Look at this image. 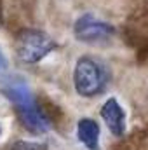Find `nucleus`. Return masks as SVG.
Returning <instances> with one entry per match:
<instances>
[{"instance_id":"f03ea898","label":"nucleus","mask_w":148,"mask_h":150,"mask_svg":"<svg viewBox=\"0 0 148 150\" xmlns=\"http://www.w3.org/2000/svg\"><path fill=\"white\" fill-rule=\"evenodd\" d=\"M72 80H73L75 93L78 96L94 98L105 93L110 82V74L101 59L94 56H80L75 61Z\"/></svg>"},{"instance_id":"0eeeda50","label":"nucleus","mask_w":148,"mask_h":150,"mask_svg":"<svg viewBox=\"0 0 148 150\" xmlns=\"http://www.w3.org/2000/svg\"><path fill=\"white\" fill-rule=\"evenodd\" d=\"M9 150H47V143H44V142L19 140V142H14Z\"/></svg>"},{"instance_id":"20e7f679","label":"nucleus","mask_w":148,"mask_h":150,"mask_svg":"<svg viewBox=\"0 0 148 150\" xmlns=\"http://www.w3.org/2000/svg\"><path fill=\"white\" fill-rule=\"evenodd\" d=\"M115 35V26L92 12H84L73 23V37L82 44H105Z\"/></svg>"},{"instance_id":"f257e3e1","label":"nucleus","mask_w":148,"mask_h":150,"mask_svg":"<svg viewBox=\"0 0 148 150\" xmlns=\"http://www.w3.org/2000/svg\"><path fill=\"white\" fill-rule=\"evenodd\" d=\"M4 96L12 103L19 122L32 133L44 134L51 127V119L40 107L32 93V89L23 80H11L2 86Z\"/></svg>"},{"instance_id":"39448f33","label":"nucleus","mask_w":148,"mask_h":150,"mask_svg":"<svg viewBox=\"0 0 148 150\" xmlns=\"http://www.w3.org/2000/svg\"><path fill=\"white\" fill-rule=\"evenodd\" d=\"M99 115L103 119V122L106 124V129L110 131L115 138H122L127 131V115L124 107L120 105V101L117 98H108L101 108H99Z\"/></svg>"},{"instance_id":"6e6552de","label":"nucleus","mask_w":148,"mask_h":150,"mask_svg":"<svg viewBox=\"0 0 148 150\" xmlns=\"http://www.w3.org/2000/svg\"><path fill=\"white\" fill-rule=\"evenodd\" d=\"M4 68H5V56H4V52L0 49V70H4Z\"/></svg>"},{"instance_id":"7ed1b4c3","label":"nucleus","mask_w":148,"mask_h":150,"mask_svg":"<svg viewBox=\"0 0 148 150\" xmlns=\"http://www.w3.org/2000/svg\"><path fill=\"white\" fill-rule=\"evenodd\" d=\"M56 49H58V42L45 32L37 30V28H25L18 32V35L14 38V51L19 61L26 65L40 63Z\"/></svg>"},{"instance_id":"1a4fd4ad","label":"nucleus","mask_w":148,"mask_h":150,"mask_svg":"<svg viewBox=\"0 0 148 150\" xmlns=\"http://www.w3.org/2000/svg\"><path fill=\"white\" fill-rule=\"evenodd\" d=\"M4 23V12H2V5H0V25Z\"/></svg>"},{"instance_id":"423d86ee","label":"nucleus","mask_w":148,"mask_h":150,"mask_svg":"<svg viewBox=\"0 0 148 150\" xmlns=\"http://www.w3.org/2000/svg\"><path fill=\"white\" fill-rule=\"evenodd\" d=\"M77 140L87 150H101V127L91 117H82L75 124Z\"/></svg>"},{"instance_id":"9d476101","label":"nucleus","mask_w":148,"mask_h":150,"mask_svg":"<svg viewBox=\"0 0 148 150\" xmlns=\"http://www.w3.org/2000/svg\"><path fill=\"white\" fill-rule=\"evenodd\" d=\"M0 134H2V126H0Z\"/></svg>"}]
</instances>
